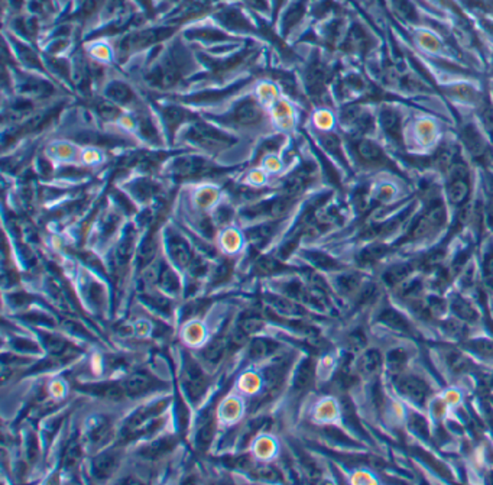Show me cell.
I'll use <instances>...</instances> for the list:
<instances>
[{
  "mask_svg": "<svg viewBox=\"0 0 493 485\" xmlns=\"http://www.w3.org/2000/svg\"><path fill=\"white\" fill-rule=\"evenodd\" d=\"M398 390L406 395L410 397L415 403H422L424 400L427 398L429 395V386L422 380L417 378V377H404L398 381Z\"/></svg>",
  "mask_w": 493,
  "mask_h": 485,
  "instance_id": "6da1fadb",
  "label": "cell"
},
{
  "mask_svg": "<svg viewBox=\"0 0 493 485\" xmlns=\"http://www.w3.org/2000/svg\"><path fill=\"white\" fill-rule=\"evenodd\" d=\"M232 122L241 126L254 125L261 121V109L253 100H245L232 113Z\"/></svg>",
  "mask_w": 493,
  "mask_h": 485,
  "instance_id": "7a4b0ae2",
  "label": "cell"
},
{
  "mask_svg": "<svg viewBox=\"0 0 493 485\" xmlns=\"http://www.w3.org/2000/svg\"><path fill=\"white\" fill-rule=\"evenodd\" d=\"M358 154L365 162L369 164H382L385 161V155L382 153V149L369 139H363L358 145Z\"/></svg>",
  "mask_w": 493,
  "mask_h": 485,
  "instance_id": "3957f363",
  "label": "cell"
},
{
  "mask_svg": "<svg viewBox=\"0 0 493 485\" xmlns=\"http://www.w3.org/2000/svg\"><path fill=\"white\" fill-rule=\"evenodd\" d=\"M125 393L129 395H138L150 389V378L145 374H135L125 382Z\"/></svg>",
  "mask_w": 493,
  "mask_h": 485,
  "instance_id": "277c9868",
  "label": "cell"
},
{
  "mask_svg": "<svg viewBox=\"0 0 493 485\" xmlns=\"http://www.w3.org/2000/svg\"><path fill=\"white\" fill-rule=\"evenodd\" d=\"M107 97H109L110 100H113L114 103L126 105V103H130V102H132L133 93H132V90L129 89V86L125 85V83H122V81H114L113 85H110L109 89H107Z\"/></svg>",
  "mask_w": 493,
  "mask_h": 485,
  "instance_id": "5b68a950",
  "label": "cell"
},
{
  "mask_svg": "<svg viewBox=\"0 0 493 485\" xmlns=\"http://www.w3.org/2000/svg\"><path fill=\"white\" fill-rule=\"evenodd\" d=\"M117 466V459L114 455H101L93 463V471L97 478H107L113 474Z\"/></svg>",
  "mask_w": 493,
  "mask_h": 485,
  "instance_id": "8992f818",
  "label": "cell"
},
{
  "mask_svg": "<svg viewBox=\"0 0 493 485\" xmlns=\"http://www.w3.org/2000/svg\"><path fill=\"white\" fill-rule=\"evenodd\" d=\"M379 321L386 325L390 329H394V330H398V332H408V329H410V326H408V322L405 321V317L402 314H399L398 312L392 310V309H388L385 310L381 317H379Z\"/></svg>",
  "mask_w": 493,
  "mask_h": 485,
  "instance_id": "52a82bcc",
  "label": "cell"
},
{
  "mask_svg": "<svg viewBox=\"0 0 493 485\" xmlns=\"http://www.w3.org/2000/svg\"><path fill=\"white\" fill-rule=\"evenodd\" d=\"M467 193H469V186H467V182H466L465 178L453 180V182L450 184L449 190H447L450 202L454 203V205L463 203L466 200V197H467Z\"/></svg>",
  "mask_w": 493,
  "mask_h": 485,
  "instance_id": "ba28073f",
  "label": "cell"
},
{
  "mask_svg": "<svg viewBox=\"0 0 493 485\" xmlns=\"http://www.w3.org/2000/svg\"><path fill=\"white\" fill-rule=\"evenodd\" d=\"M465 142L467 144V148L472 151L473 155H481L485 151V144L483 139L481 138L479 132L474 130V128H467L465 130Z\"/></svg>",
  "mask_w": 493,
  "mask_h": 485,
  "instance_id": "9c48e42d",
  "label": "cell"
},
{
  "mask_svg": "<svg viewBox=\"0 0 493 485\" xmlns=\"http://www.w3.org/2000/svg\"><path fill=\"white\" fill-rule=\"evenodd\" d=\"M381 364H382V357L379 354V350H377V349H369L367 352H365L362 362H361L362 370L366 374H375L379 370Z\"/></svg>",
  "mask_w": 493,
  "mask_h": 485,
  "instance_id": "30bf717a",
  "label": "cell"
},
{
  "mask_svg": "<svg viewBox=\"0 0 493 485\" xmlns=\"http://www.w3.org/2000/svg\"><path fill=\"white\" fill-rule=\"evenodd\" d=\"M410 266L408 265H395L390 266V269L385 273L383 278L389 284V286H398V284L404 282V280L410 275Z\"/></svg>",
  "mask_w": 493,
  "mask_h": 485,
  "instance_id": "8fae6325",
  "label": "cell"
},
{
  "mask_svg": "<svg viewBox=\"0 0 493 485\" xmlns=\"http://www.w3.org/2000/svg\"><path fill=\"white\" fill-rule=\"evenodd\" d=\"M313 375H314V368L310 361L304 362L300 368V371L295 377V387L298 390H305L311 386L313 382Z\"/></svg>",
  "mask_w": 493,
  "mask_h": 485,
  "instance_id": "7c38bea8",
  "label": "cell"
},
{
  "mask_svg": "<svg viewBox=\"0 0 493 485\" xmlns=\"http://www.w3.org/2000/svg\"><path fill=\"white\" fill-rule=\"evenodd\" d=\"M453 310L458 317H460V319H463L466 322H474L476 319H478V312H476L474 307L463 298L456 300V302L453 303Z\"/></svg>",
  "mask_w": 493,
  "mask_h": 485,
  "instance_id": "4fadbf2b",
  "label": "cell"
},
{
  "mask_svg": "<svg viewBox=\"0 0 493 485\" xmlns=\"http://www.w3.org/2000/svg\"><path fill=\"white\" fill-rule=\"evenodd\" d=\"M171 253L174 255V258L177 259V262L180 264H187L191 258L190 249L187 246V244L184 241H181L180 238L174 239L171 244Z\"/></svg>",
  "mask_w": 493,
  "mask_h": 485,
  "instance_id": "5bb4252c",
  "label": "cell"
},
{
  "mask_svg": "<svg viewBox=\"0 0 493 485\" xmlns=\"http://www.w3.org/2000/svg\"><path fill=\"white\" fill-rule=\"evenodd\" d=\"M447 362L451 366V370L456 373H463L469 370L470 366L469 359L462 352H457V350H453V352L447 355Z\"/></svg>",
  "mask_w": 493,
  "mask_h": 485,
  "instance_id": "9a60e30c",
  "label": "cell"
},
{
  "mask_svg": "<svg viewBox=\"0 0 493 485\" xmlns=\"http://www.w3.org/2000/svg\"><path fill=\"white\" fill-rule=\"evenodd\" d=\"M223 352H225V343H223V341L217 339V341L211 342L207 346V349L204 350V358L210 362H217L220 358L223 357Z\"/></svg>",
  "mask_w": 493,
  "mask_h": 485,
  "instance_id": "2e32d148",
  "label": "cell"
},
{
  "mask_svg": "<svg viewBox=\"0 0 493 485\" xmlns=\"http://www.w3.org/2000/svg\"><path fill=\"white\" fill-rule=\"evenodd\" d=\"M382 124H383V128L389 132V133H397L398 130V126H399V116L395 110L392 109H388L382 113Z\"/></svg>",
  "mask_w": 493,
  "mask_h": 485,
  "instance_id": "e0dca14e",
  "label": "cell"
},
{
  "mask_svg": "<svg viewBox=\"0 0 493 485\" xmlns=\"http://www.w3.org/2000/svg\"><path fill=\"white\" fill-rule=\"evenodd\" d=\"M386 253H388V249L383 245H372L365 250L362 258L367 262H372V261H377V259L382 258Z\"/></svg>",
  "mask_w": 493,
  "mask_h": 485,
  "instance_id": "ac0fdd59",
  "label": "cell"
},
{
  "mask_svg": "<svg viewBox=\"0 0 493 485\" xmlns=\"http://www.w3.org/2000/svg\"><path fill=\"white\" fill-rule=\"evenodd\" d=\"M408 359V354L404 349H394L388 354V364L392 368H401Z\"/></svg>",
  "mask_w": 493,
  "mask_h": 485,
  "instance_id": "d6986e66",
  "label": "cell"
},
{
  "mask_svg": "<svg viewBox=\"0 0 493 485\" xmlns=\"http://www.w3.org/2000/svg\"><path fill=\"white\" fill-rule=\"evenodd\" d=\"M173 445H174V441H171V439L159 441L157 445H152V446L148 448L146 455H148V457H158V455L166 452V450L171 449Z\"/></svg>",
  "mask_w": 493,
  "mask_h": 485,
  "instance_id": "ffe728a7",
  "label": "cell"
},
{
  "mask_svg": "<svg viewBox=\"0 0 493 485\" xmlns=\"http://www.w3.org/2000/svg\"><path fill=\"white\" fill-rule=\"evenodd\" d=\"M338 286H340V290H343L345 293L356 291L359 287V278L356 275H345V277L340 278Z\"/></svg>",
  "mask_w": 493,
  "mask_h": 485,
  "instance_id": "44dd1931",
  "label": "cell"
},
{
  "mask_svg": "<svg viewBox=\"0 0 493 485\" xmlns=\"http://www.w3.org/2000/svg\"><path fill=\"white\" fill-rule=\"evenodd\" d=\"M476 352L483 357H493V342L487 339H478L472 343Z\"/></svg>",
  "mask_w": 493,
  "mask_h": 485,
  "instance_id": "7402d4cb",
  "label": "cell"
},
{
  "mask_svg": "<svg viewBox=\"0 0 493 485\" xmlns=\"http://www.w3.org/2000/svg\"><path fill=\"white\" fill-rule=\"evenodd\" d=\"M81 458V449L78 448V445H71L70 449L67 450V454L64 457V465L65 466H74L78 459Z\"/></svg>",
  "mask_w": 493,
  "mask_h": 485,
  "instance_id": "603a6c76",
  "label": "cell"
},
{
  "mask_svg": "<svg viewBox=\"0 0 493 485\" xmlns=\"http://www.w3.org/2000/svg\"><path fill=\"white\" fill-rule=\"evenodd\" d=\"M411 427L415 433H418L420 436H427L429 434V426L426 423V420H424V417L421 416H417V414H413L411 417Z\"/></svg>",
  "mask_w": 493,
  "mask_h": 485,
  "instance_id": "cb8c5ba5",
  "label": "cell"
},
{
  "mask_svg": "<svg viewBox=\"0 0 493 485\" xmlns=\"http://www.w3.org/2000/svg\"><path fill=\"white\" fill-rule=\"evenodd\" d=\"M481 119H482V122H483L485 129H487L489 132L493 133V105H489V103H487V105L482 109Z\"/></svg>",
  "mask_w": 493,
  "mask_h": 485,
  "instance_id": "d4e9b609",
  "label": "cell"
},
{
  "mask_svg": "<svg viewBox=\"0 0 493 485\" xmlns=\"http://www.w3.org/2000/svg\"><path fill=\"white\" fill-rule=\"evenodd\" d=\"M311 261L317 265V266H320V269H333V266H336V262L331 259V258H329V257H326V255H321V254H313L311 255Z\"/></svg>",
  "mask_w": 493,
  "mask_h": 485,
  "instance_id": "484cf974",
  "label": "cell"
},
{
  "mask_svg": "<svg viewBox=\"0 0 493 485\" xmlns=\"http://www.w3.org/2000/svg\"><path fill=\"white\" fill-rule=\"evenodd\" d=\"M268 343L265 341H257L252 345L250 355L253 358H263L268 354Z\"/></svg>",
  "mask_w": 493,
  "mask_h": 485,
  "instance_id": "4316f807",
  "label": "cell"
},
{
  "mask_svg": "<svg viewBox=\"0 0 493 485\" xmlns=\"http://www.w3.org/2000/svg\"><path fill=\"white\" fill-rule=\"evenodd\" d=\"M365 345H366V337H365V334L361 330L354 332L350 337V346L354 348V350H361V349L365 348Z\"/></svg>",
  "mask_w": 493,
  "mask_h": 485,
  "instance_id": "83f0119b",
  "label": "cell"
},
{
  "mask_svg": "<svg viewBox=\"0 0 493 485\" xmlns=\"http://www.w3.org/2000/svg\"><path fill=\"white\" fill-rule=\"evenodd\" d=\"M211 436H213V426L211 425H206L202 427V430L200 432L201 443H210Z\"/></svg>",
  "mask_w": 493,
  "mask_h": 485,
  "instance_id": "f1b7e54d",
  "label": "cell"
},
{
  "mask_svg": "<svg viewBox=\"0 0 493 485\" xmlns=\"http://www.w3.org/2000/svg\"><path fill=\"white\" fill-rule=\"evenodd\" d=\"M48 348L53 350V352L58 354L61 352V350L65 348V342L62 339H58V338H53V339H49L48 341Z\"/></svg>",
  "mask_w": 493,
  "mask_h": 485,
  "instance_id": "f546056e",
  "label": "cell"
},
{
  "mask_svg": "<svg viewBox=\"0 0 493 485\" xmlns=\"http://www.w3.org/2000/svg\"><path fill=\"white\" fill-rule=\"evenodd\" d=\"M261 327V322L258 319H248L243 326H242V330L245 333H252L254 330H258Z\"/></svg>",
  "mask_w": 493,
  "mask_h": 485,
  "instance_id": "4dcf8cb0",
  "label": "cell"
},
{
  "mask_svg": "<svg viewBox=\"0 0 493 485\" xmlns=\"http://www.w3.org/2000/svg\"><path fill=\"white\" fill-rule=\"evenodd\" d=\"M225 245L229 246L230 249H236L239 246V237L236 235V232H229L225 238Z\"/></svg>",
  "mask_w": 493,
  "mask_h": 485,
  "instance_id": "1f68e13d",
  "label": "cell"
},
{
  "mask_svg": "<svg viewBox=\"0 0 493 485\" xmlns=\"http://www.w3.org/2000/svg\"><path fill=\"white\" fill-rule=\"evenodd\" d=\"M485 273L489 278H493V254H490L485 261Z\"/></svg>",
  "mask_w": 493,
  "mask_h": 485,
  "instance_id": "d6a6232c",
  "label": "cell"
}]
</instances>
